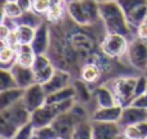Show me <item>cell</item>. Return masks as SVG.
<instances>
[{
	"instance_id": "cell-1",
	"label": "cell",
	"mask_w": 147,
	"mask_h": 139,
	"mask_svg": "<svg viewBox=\"0 0 147 139\" xmlns=\"http://www.w3.org/2000/svg\"><path fill=\"white\" fill-rule=\"evenodd\" d=\"M31 121V111L23 103V99L0 109V138H16L18 129Z\"/></svg>"
},
{
	"instance_id": "cell-2",
	"label": "cell",
	"mask_w": 147,
	"mask_h": 139,
	"mask_svg": "<svg viewBox=\"0 0 147 139\" xmlns=\"http://www.w3.org/2000/svg\"><path fill=\"white\" fill-rule=\"evenodd\" d=\"M99 14L101 21L106 32L121 34L127 36L130 41L133 40V28L130 27L124 10L121 9L120 4L116 1H105L99 3Z\"/></svg>"
},
{
	"instance_id": "cell-3",
	"label": "cell",
	"mask_w": 147,
	"mask_h": 139,
	"mask_svg": "<svg viewBox=\"0 0 147 139\" xmlns=\"http://www.w3.org/2000/svg\"><path fill=\"white\" fill-rule=\"evenodd\" d=\"M136 85H137V77L123 76V77L115 79L109 88L114 93L116 104L121 107L132 104L136 99Z\"/></svg>"
},
{
	"instance_id": "cell-4",
	"label": "cell",
	"mask_w": 147,
	"mask_h": 139,
	"mask_svg": "<svg viewBox=\"0 0 147 139\" xmlns=\"http://www.w3.org/2000/svg\"><path fill=\"white\" fill-rule=\"evenodd\" d=\"M130 40L121 34L106 32L101 40V52L111 58H120L127 54Z\"/></svg>"
},
{
	"instance_id": "cell-5",
	"label": "cell",
	"mask_w": 147,
	"mask_h": 139,
	"mask_svg": "<svg viewBox=\"0 0 147 139\" xmlns=\"http://www.w3.org/2000/svg\"><path fill=\"white\" fill-rule=\"evenodd\" d=\"M130 27L137 28L147 18V0H117Z\"/></svg>"
},
{
	"instance_id": "cell-6",
	"label": "cell",
	"mask_w": 147,
	"mask_h": 139,
	"mask_svg": "<svg viewBox=\"0 0 147 139\" xmlns=\"http://www.w3.org/2000/svg\"><path fill=\"white\" fill-rule=\"evenodd\" d=\"M127 58L133 68L145 73L147 71V41L140 38L133 39L129 43Z\"/></svg>"
},
{
	"instance_id": "cell-7",
	"label": "cell",
	"mask_w": 147,
	"mask_h": 139,
	"mask_svg": "<svg viewBox=\"0 0 147 139\" xmlns=\"http://www.w3.org/2000/svg\"><path fill=\"white\" fill-rule=\"evenodd\" d=\"M79 121H83V119L78 116L75 112L71 109H69L67 112H63V113L58 115L56 119L52 122V126L56 130L57 137L58 138H72V133L74 129H75L76 124Z\"/></svg>"
},
{
	"instance_id": "cell-8",
	"label": "cell",
	"mask_w": 147,
	"mask_h": 139,
	"mask_svg": "<svg viewBox=\"0 0 147 139\" xmlns=\"http://www.w3.org/2000/svg\"><path fill=\"white\" fill-rule=\"evenodd\" d=\"M47 95L48 94L44 90V86L39 83H35L25 89V94H23L22 99H23V103L26 104V107L31 112H34L35 109L40 108L41 106L45 104Z\"/></svg>"
},
{
	"instance_id": "cell-9",
	"label": "cell",
	"mask_w": 147,
	"mask_h": 139,
	"mask_svg": "<svg viewBox=\"0 0 147 139\" xmlns=\"http://www.w3.org/2000/svg\"><path fill=\"white\" fill-rule=\"evenodd\" d=\"M93 125V138L94 139H115L123 138V128L119 122L112 121H94Z\"/></svg>"
},
{
	"instance_id": "cell-10",
	"label": "cell",
	"mask_w": 147,
	"mask_h": 139,
	"mask_svg": "<svg viewBox=\"0 0 147 139\" xmlns=\"http://www.w3.org/2000/svg\"><path fill=\"white\" fill-rule=\"evenodd\" d=\"M102 73H103V68L93 54L85 63H83L79 76H80V80H83L86 85H90V84L97 83L101 79Z\"/></svg>"
},
{
	"instance_id": "cell-11",
	"label": "cell",
	"mask_w": 147,
	"mask_h": 139,
	"mask_svg": "<svg viewBox=\"0 0 147 139\" xmlns=\"http://www.w3.org/2000/svg\"><path fill=\"white\" fill-rule=\"evenodd\" d=\"M70 81H71V73L69 71L62 70V68H56L52 77L43 86L47 94H52L61 90V89L70 86Z\"/></svg>"
},
{
	"instance_id": "cell-12",
	"label": "cell",
	"mask_w": 147,
	"mask_h": 139,
	"mask_svg": "<svg viewBox=\"0 0 147 139\" xmlns=\"http://www.w3.org/2000/svg\"><path fill=\"white\" fill-rule=\"evenodd\" d=\"M147 120V108L134 106V104H129L127 107H123V113L119 120V124L121 128H125L128 125L138 124Z\"/></svg>"
},
{
	"instance_id": "cell-13",
	"label": "cell",
	"mask_w": 147,
	"mask_h": 139,
	"mask_svg": "<svg viewBox=\"0 0 147 139\" xmlns=\"http://www.w3.org/2000/svg\"><path fill=\"white\" fill-rule=\"evenodd\" d=\"M31 45L36 54H45L48 52L49 46H51V31L45 22H43L36 28Z\"/></svg>"
},
{
	"instance_id": "cell-14",
	"label": "cell",
	"mask_w": 147,
	"mask_h": 139,
	"mask_svg": "<svg viewBox=\"0 0 147 139\" xmlns=\"http://www.w3.org/2000/svg\"><path fill=\"white\" fill-rule=\"evenodd\" d=\"M10 72L13 73L16 81H17L18 86L22 89L28 88L30 85L36 83L35 80V72H34L32 67H27L23 64L16 62L12 67H10Z\"/></svg>"
},
{
	"instance_id": "cell-15",
	"label": "cell",
	"mask_w": 147,
	"mask_h": 139,
	"mask_svg": "<svg viewBox=\"0 0 147 139\" xmlns=\"http://www.w3.org/2000/svg\"><path fill=\"white\" fill-rule=\"evenodd\" d=\"M123 113V107L119 104H114L110 107H98L92 113V120L94 121H112L119 122Z\"/></svg>"
},
{
	"instance_id": "cell-16",
	"label": "cell",
	"mask_w": 147,
	"mask_h": 139,
	"mask_svg": "<svg viewBox=\"0 0 147 139\" xmlns=\"http://www.w3.org/2000/svg\"><path fill=\"white\" fill-rule=\"evenodd\" d=\"M92 98L97 102L98 107H110L116 104L112 90L107 85H98L92 90Z\"/></svg>"
},
{
	"instance_id": "cell-17",
	"label": "cell",
	"mask_w": 147,
	"mask_h": 139,
	"mask_svg": "<svg viewBox=\"0 0 147 139\" xmlns=\"http://www.w3.org/2000/svg\"><path fill=\"white\" fill-rule=\"evenodd\" d=\"M23 94H25V89L22 88H13V89H8V90H1V93H0V109L7 108L10 104L22 99Z\"/></svg>"
},
{
	"instance_id": "cell-18",
	"label": "cell",
	"mask_w": 147,
	"mask_h": 139,
	"mask_svg": "<svg viewBox=\"0 0 147 139\" xmlns=\"http://www.w3.org/2000/svg\"><path fill=\"white\" fill-rule=\"evenodd\" d=\"M123 138L128 139H147V120L138 124L123 128Z\"/></svg>"
},
{
	"instance_id": "cell-19",
	"label": "cell",
	"mask_w": 147,
	"mask_h": 139,
	"mask_svg": "<svg viewBox=\"0 0 147 139\" xmlns=\"http://www.w3.org/2000/svg\"><path fill=\"white\" fill-rule=\"evenodd\" d=\"M76 98V89L74 85H70L65 89L56 91V93H52L47 95V102L45 103H62V102L70 101V99Z\"/></svg>"
},
{
	"instance_id": "cell-20",
	"label": "cell",
	"mask_w": 147,
	"mask_h": 139,
	"mask_svg": "<svg viewBox=\"0 0 147 139\" xmlns=\"http://www.w3.org/2000/svg\"><path fill=\"white\" fill-rule=\"evenodd\" d=\"M17 61V50L8 44L1 43V49H0V66L1 68L10 70V67Z\"/></svg>"
},
{
	"instance_id": "cell-21",
	"label": "cell",
	"mask_w": 147,
	"mask_h": 139,
	"mask_svg": "<svg viewBox=\"0 0 147 139\" xmlns=\"http://www.w3.org/2000/svg\"><path fill=\"white\" fill-rule=\"evenodd\" d=\"M35 58H36V53L31 44H22L17 49V61L16 62H18V63L31 67Z\"/></svg>"
},
{
	"instance_id": "cell-22",
	"label": "cell",
	"mask_w": 147,
	"mask_h": 139,
	"mask_svg": "<svg viewBox=\"0 0 147 139\" xmlns=\"http://www.w3.org/2000/svg\"><path fill=\"white\" fill-rule=\"evenodd\" d=\"M35 31L36 28L31 27L27 25H17L14 32L17 35L18 43L22 45V44H31L32 43V39L35 36Z\"/></svg>"
},
{
	"instance_id": "cell-23",
	"label": "cell",
	"mask_w": 147,
	"mask_h": 139,
	"mask_svg": "<svg viewBox=\"0 0 147 139\" xmlns=\"http://www.w3.org/2000/svg\"><path fill=\"white\" fill-rule=\"evenodd\" d=\"M72 138L75 139H89L93 138V125L88 120H83L76 124L72 133Z\"/></svg>"
},
{
	"instance_id": "cell-24",
	"label": "cell",
	"mask_w": 147,
	"mask_h": 139,
	"mask_svg": "<svg viewBox=\"0 0 147 139\" xmlns=\"http://www.w3.org/2000/svg\"><path fill=\"white\" fill-rule=\"evenodd\" d=\"M0 79H1V84H0V91L1 90H8V89L13 88H20L16 81L13 73L10 72V70L0 68Z\"/></svg>"
},
{
	"instance_id": "cell-25",
	"label": "cell",
	"mask_w": 147,
	"mask_h": 139,
	"mask_svg": "<svg viewBox=\"0 0 147 139\" xmlns=\"http://www.w3.org/2000/svg\"><path fill=\"white\" fill-rule=\"evenodd\" d=\"M1 14L7 15L9 18H18L23 13V10L21 9V7L17 4V1H7L5 4L1 5Z\"/></svg>"
},
{
	"instance_id": "cell-26",
	"label": "cell",
	"mask_w": 147,
	"mask_h": 139,
	"mask_svg": "<svg viewBox=\"0 0 147 139\" xmlns=\"http://www.w3.org/2000/svg\"><path fill=\"white\" fill-rule=\"evenodd\" d=\"M34 138L38 139H54L58 138L57 137L56 130L53 129L52 125H47L43 128H36L35 132H34Z\"/></svg>"
},
{
	"instance_id": "cell-27",
	"label": "cell",
	"mask_w": 147,
	"mask_h": 139,
	"mask_svg": "<svg viewBox=\"0 0 147 139\" xmlns=\"http://www.w3.org/2000/svg\"><path fill=\"white\" fill-rule=\"evenodd\" d=\"M52 7L51 0H32V10L39 15H47Z\"/></svg>"
},
{
	"instance_id": "cell-28",
	"label": "cell",
	"mask_w": 147,
	"mask_h": 139,
	"mask_svg": "<svg viewBox=\"0 0 147 139\" xmlns=\"http://www.w3.org/2000/svg\"><path fill=\"white\" fill-rule=\"evenodd\" d=\"M34 132H35V126H34L32 122H27L23 126H21L18 129L17 134H16V138L18 139H28V138H34Z\"/></svg>"
},
{
	"instance_id": "cell-29",
	"label": "cell",
	"mask_w": 147,
	"mask_h": 139,
	"mask_svg": "<svg viewBox=\"0 0 147 139\" xmlns=\"http://www.w3.org/2000/svg\"><path fill=\"white\" fill-rule=\"evenodd\" d=\"M147 90V77L146 75L143 73V75L138 76L137 77V85H136V98L140 95H142L143 93Z\"/></svg>"
},
{
	"instance_id": "cell-30",
	"label": "cell",
	"mask_w": 147,
	"mask_h": 139,
	"mask_svg": "<svg viewBox=\"0 0 147 139\" xmlns=\"http://www.w3.org/2000/svg\"><path fill=\"white\" fill-rule=\"evenodd\" d=\"M136 34H137V38L147 41V21H143V22L136 28Z\"/></svg>"
},
{
	"instance_id": "cell-31",
	"label": "cell",
	"mask_w": 147,
	"mask_h": 139,
	"mask_svg": "<svg viewBox=\"0 0 147 139\" xmlns=\"http://www.w3.org/2000/svg\"><path fill=\"white\" fill-rule=\"evenodd\" d=\"M132 104H134V106H138V107H142V108H147V90L142 94V95L137 97V98L133 101Z\"/></svg>"
},
{
	"instance_id": "cell-32",
	"label": "cell",
	"mask_w": 147,
	"mask_h": 139,
	"mask_svg": "<svg viewBox=\"0 0 147 139\" xmlns=\"http://www.w3.org/2000/svg\"><path fill=\"white\" fill-rule=\"evenodd\" d=\"M16 1H17V4L20 5L23 12L32 10V0H16Z\"/></svg>"
},
{
	"instance_id": "cell-33",
	"label": "cell",
	"mask_w": 147,
	"mask_h": 139,
	"mask_svg": "<svg viewBox=\"0 0 147 139\" xmlns=\"http://www.w3.org/2000/svg\"><path fill=\"white\" fill-rule=\"evenodd\" d=\"M10 31H13V30L9 27V26L5 25V23H1V26H0V39H1V41H4L5 39L8 38Z\"/></svg>"
},
{
	"instance_id": "cell-34",
	"label": "cell",
	"mask_w": 147,
	"mask_h": 139,
	"mask_svg": "<svg viewBox=\"0 0 147 139\" xmlns=\"http://www.w3.org/2000/svg\"><path fill=\"white\" fill-rule=\"evenodd\" d=\"M98 3H105V1H116V0H96Z\"/></svg>"
},
{
	"instance_id": "cell-35",
	"label": "cell",
	"mask_w": 147,
	"mask_h": 139,
	"mask_svg": "<svg viewBox=\"0 0 147 139\" xmlns=\"http://www.w3.org/2000/svg\"><path fill=\"white\" fill-rule=\"evenodd\" d=\"M70 1H75V0H67V3H70Z\"/></svg>"
},
{
	"instance_id": "cell-36",
	"label": "cell",
	"mask_w": 147,
	"mask_h": 139,
	"mask_svg": "<svg viewBox=\"0 0 147 139\" xmlns=\"http://www.w3.org/2000/svg\"><path fill=\"white\" fill-rule=\"evenodd\" d=\"M145 75H146V77H147V71H146V72H145Z\"/></svg>"
},
{
	"instance_id": "cell-37",
	"label": "cell",
	"mask_w": 147,
	"mask_h": 139,
	"mask_svg": "<svg viewBox=\"0 0 147 139\" xmlns=\"http://www.w3.org/2000/svg\"><path fill=\"white\" fill-rule=\"evenodd\" d=\"M9 1H16V0H9Z\"/></svg>"
},
{
	"instance_id": "cell-38",
	"label": "cell",
	"mask_w": 147,
	"mask_h": 139,
	"mask_svg": "<svg viewBox=\"0 0 147 139\" xmlns=\"http://www.w3.org/2000/svg\"><path fill=\"white\" fill-rule=\"evenodd\" d=\"M146 21H147V18H146Z\"/></svg>"
}]
</instances>
